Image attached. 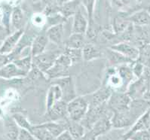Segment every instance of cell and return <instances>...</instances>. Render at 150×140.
Listing matches in <instances>:
<instances>
[{
    "label": "cell",
    "mask_w": 150,
    "mask_h": 140,
    "mask_svg": "<svg viewBox=\"0 0 150 140\" xmlns=\"http://www.w3.org/2000/svg\"><path fill=\"white\" fill-rule=\"evenodd\" d=\"M63 99V92L60 86L54 83L48 88L46 96V111L49 110L54 103Z\"/></svg>",
    "instance_id": "obj_15"
},
{
    "label": "cell",
    "mask_w": 150,
    "mask_h": 140,
    "mask_svg": "<svg viewBox=\"0 0 150 140\" xmlns=\"http://www.w3.org/2000/svg\"><path fill=\"white\" fill-rule=\"evenodd\" d=\"M149 82L144 77H141L135 81H133L127 87L126 92L132 99V100L141 99L145 93L149 90Z\"/></svg>",
    "instance_id": "obj_6"
},
{
    "label": "cell",
    "mask_w": 150,
    "mask_h": 140,
    "mask_svg": "<svg viewBox=\"0 0 150 140\" xmlns=\"http://www.w3.org/2000/svg\"><path fill=\"white\" fill-rule=\"evenodd\" d=\"M132 99L130 97L127 92H118L113 91L107 103L108 108L112 112H121L128 109Z\"/></svg>",
    "instance_id": "obj_4"
},
{
    "label": "cell",
    "mask_w": 150,
    "mask_h": 140,
    "mask_svg": "<svg viewBox=\"0 0 150 140\" xmlns=\"http://www.w3.org/2000/svg\"><path fill=\"white\" fill-rule=\"evenodd\" d=\"M64 53L70 58L72 63L80 62L83 60L82 56V49H76V48H66L64 50Z\"/></svg>",
    "instance_id": "obj_31"
},
{
    "label": "cell",
    "mask_w": 150,
    "mask_h": 140,
    "mask_svg": "<svg viewBox=\"0 0 150 140\" xmlns=\"http://www.w3.org/2000/svg\"><path fill=\"white\" fill-rule=\"evenodd\" d=\"M5 127L6 129V136L9 140H18L20 129L19 126L14 121L12 117L6 119Z\"/></svg>",
    "instance_id": "obj_24"
},
{
    "label": "cell",
    "mask_w": 150,
    "mask_h": 140,
    "mask_svg": "<svg viewBox=\"0 0 150 140\" xmlns=\"http://www.w3.org/2000/svg\"><path fill=\"white\" fill-rule=\"evenodd\" d=\"M54 84H58L63 92V100L67 103L76 97L74 84L72 78L69 76L54 79Z\"/></svg>",
    "instance_id": "obj_7"
},
{
    "label": "cell",
    "mask_w": 150,
    "mask_h": 140,
    "mask_svg": "<svg viewBox=\"0 0 150 140\" xmlns=\"http://www.w3.org/2000/svg\"><path fill=\"white\" fill-rule=\"evenodd\" d=\"M67 130L69 132L75 140H79L85 134V127L79 121H72L68 118L67 120Z\"/></svg>",
    "instance_id": "obj_18"
},
{
    "label": "cell",
    "mask_w": 150,
    "mask_h": 140,
    "mask_svg": "<svg viewBox=\"0 0 150 140\" xmlns=\"http://www.w3.org/2000/svg\"><path fill=\"white\" fill-rule=\"evenodd\" d=\"M12 62L16 64L18 68L21 69L22 71L27 75L32 70L33 66V57L31 53H30L27 56L19 57Z\"/></svg>",
    "instance_id": "obj_25"
},
{
    "label": "cell",
    "mask_w": 150,
    "mask_h": 140,
    "mask_svg": "<svg viewBox=\"0 0 150 140\" xmlns=\"http://www.w3.org/2000/svg\"><path fill=\"white\" fill-rule=\"evenodd\" d=\"M23 35V31L22 30H17L16 32L8 36L2 42L0 52L1 54H8L14 51L16 48L18 42Z\"/></svg>",
    "instance_id": "obj_13"
},
{
    "label": "cell",
    "mask_w": 150,
    "mask_h": 140,
    "mask_svg": "<svg viewBox=\"0 0 150 140\" xmlns=\"http://www.w3.org/2000/svg\"><path fill=\"white\" fill-rule=\"evenodd\" d=\"M84 5L87 9V13L89 19V26L94 25V20H93V14H94V3L95 0H84Z\"/></svg>",
    "instance_id": "obj_33"
},
{
    "label": "cell",
    "mask_w": 150,
    "mask_h": 140,
    "mask_svg": "<svg viewBox=\"0 0 150 140\" xmlns=\"http://www.w3.org/2000/svg\"><path fill=\"white\" fill-rule=\"evenodd\" d=\"M56 1L58 2V3L61 4V5H64V4L67 3V2H70V1H72V0H56Z\"/></svg>",
    "instance_id": "obj_42"
},
{
    "label": "cell",
    "mask_w": 150,
    "mask_h": 140,
    "mask_svg": "<svg viewBox=\"0 0 150 140\" xmlns=\"http://www.w3.org/2000/svg\"><path fill=\"white\" fill-rule=\"evenodd\" d=\"M113 5L118 8H122L124 6H127L131 0H112Z\"/></svg>",
    "instance_id": "obj_39"
},
{
    "label": "cell",
    "mask_w": 150,
    "mask_h": 140,
    "mask_svg": "<svg viewBox=\"0 0 150 140\" xmlns=\"http://www.w3.org/2000/svg\"><path fill=\"white\" fill-rule=\"evenodd\" d=\"M0 75L2 79L6 80L15 79V78L27 76V74H25L21 69H19L14 62L9 63L6 64V66L1 67Z\"/></svg>",
    "instance_id": "obj_14"
},
{
    "label": "cell",
    "mask_w": 150,
    "mask_h": 140,
    "mask_svg": "<svg viewBox=\"0 0 150 140\" xmlns=\"http://www.w3.org/2000/svg\"><path fill=\"white\" fill-rule=\"evenodd\" d=\"M12 117L14 118V121L16 122L19 127L21 129H27L28 131H31L32 127L33 125L30 124V121L27 120V118L23 115V114L17 112V113H14L12 115Z\"/></svg>",
    "instance_id": "obj_30"
},
{
    "label": "cell",
    "mask_w": 150,
    "mask_h": 140,
    "mask_svg": "<svg viewBox=\"0 0 150 140\" xmlns=\"http://www.w3.org/2000/svg\"><path fill=\"white\" fill-rule=\"evenodd\" d=\"M99 137H100L101 140H111L110 138H108V137L103 136H99Z\"/></svg>",
    "instance_id": "obj_43"
},
{
    "label": "cell",
    "mask_w": 150,
    "mask_h": 140,
    "mask_svg": "<svg viewBox=\"0 0 150 140\" xmlns=\"http://www.w3.org/2000/svg\"><path fill=\"white\" fill-rule=\"evenodd\" d=\"M88 22L86 18L84 17L81 11L79 9L77 12L75 14L73 26H72V33L84 34L88 30Z\"/></svg>",
    "instance_id": "obj_19"
},
{
    "label": "cell",
    "mask_w": 150,
    "mask_h": 140,
    "mask_svg": "<svg viewBox=\"0 0 150 140\" xmlns=\"http://www.w3.org/2000/svg\"><path fill=\"white\" fill-rule=\"evenodd\" d=\"M148 9H149V11H150V6H149V8H148Z\"/></svg>",
    "instance_id": "obj_44"
},
{
    "label": "cell",
    "mask_w": 150,
    "mask_h": 140,
    "mask_svg": "<svg viewBox=\"0 0 150 140\" xmlns=\"http://www.w3.org/2000/svg\"><path fill=\"white\" fill-rule=\"evenodd\" d=\"M46 36L48 38L49 41L54 43L55 44H60L63 42L64 37V27L62 23L54 25L53 27L49 28L47 31Z\"/></svg>",
    "instance_id": "obj_20"
},
{
    "label": "cell",
    "mask_w": 150,
    "mask_h": 140,
    "mask_svg": "<svg viewBox=\"0 0 150 140\" xmlns=\"http://www.w3.org/2000/svg\"><path fill=\"white\" fill-rule=\"evenodd\" d=\"M81 0H72L70 2H68L67 3L64 4L61 7V13L64 17L71 16L72 14H75L77 12V8L79 6V4L80 3Z\"/></svg>",
    "instance_id": "obj_28"
},
{
    "label": "cell",
    "mask_w": 150,
    "mask_h": 140,
    "mask_svg": "<svg viewBox=\"0 0 150 140\" xmlns=\"http://www.w3.org/2000/svg\"><path fill=\"white\" fill-rule=\"evenodd\" d=\"M18 140H36L30 131L24 129H20Z\"/></svg>",
    "instance_id": "obj_37"
},
{
    "label": "cell",
    "mask_w": 150,
    "mask_h": 140,
    "mask_svg": "<svg viewBox=\"0 0 150 140\" xmlns=\"http://www.w3.org/2000/svg\"><path fill=\"white\" fill-rule=\"evenodd\" d=\"M112 92L111 89L103 85L94 94L85 97L88 99L90 106H98L107 103Z\"/></svg>",
    "instance_id": "obj_8"
},
{
    "label": "cell",
    "mask_w": 150,
    "mask_h": 140,
    "mask_svg": "<svg viewBox=\"0 0 150 140\" xmlns=\"http://www.w3.org/2000/svg\"><path fill=\"white\" fill-rule=\"evenodd\" d=\"M110 48L120 53L132 61H137L140 54V49L127 42H120L113 44Z\"/></svg>",
    "instance_id": "obj_10"
},
{
    "label": "cell",
    "mask_w": 150,
    "mask_h": 140,
    "mask_svg": "<svg viewBox=\"0 0 150 140\" xmlns=\"http://www.w3.org/2000/svg\"><path fill=\"white\" fill-rule=\"evenodd\" d=\"M128 140H150V129L136 132L129 138Z\"/></svg>",
    "instance_id": "obj_35"
},
{
    "label": "cell",
    "mask_w": 150,
    "mask_h": 140,
    "mask_svg": "<svg viewBox=\"0 0 150 140\" xmlns=\"http://www.w3.org/2000/svg\"><path fill=\"white\" fill-rule=\"evenodd\" d=\"M129 19H125L123 18H116L114 20L113 28L116 34H121L125 32L129 27Z\"/></svg>",
    "instance_id": "obj_32"
},
{
    "label": "cell",
    "mask_w": 150,
    "mask_h": 140,
    "mask_svg": "<svg viewBox=\"0 0 150 140\" xmlns=\"http://www.w3.org/2000/svg\"><path fill=\"white\" fill-rule=\"evenodd\" d=\"M112 115L113 113L110 114V115H105L101 117L97 122H95V124L91 127L89 130L97 137L103 136L105 133L110 131L111 128H112L111 122Z\"/></svg>",
    "instance_id": "obj_12"
},
{
    "label": "cell",
    "mask_w": 150,
    "mask_h": 140,
    "mask_svg": "<svg viewBox=\"0 0 150 140\" xmlns=\"http://www.w3.org/2000/svg\"><path fill=\"white\" fill-rule=\"evenodd\" d=\"M106 54H107L108 61L111 64V66L117 67V66H120L125 64H131L134 62L121 54L120 53L113 51L111 48H108L106 50Z\"/></svg>",
    "instance_id": "obj_17"
},
{
    "label": "cell",
    "mask_w": 150,
    "mask_h": 140,
    "mask_svg": "<svg viewBox=\"0 0 150 140\" xmlns=\"http://www.w3.org/2000/svg\"><path fill=\"white\" fill-rule=\"evenodd\" d=\"M62 53H59L58 51H45L42 54L33 57V65L45 75L54 65L55 62Z\"/></svg>",
    "instance_id": "obj_3"
},
{
    "label": "cell",
    "mask_w": 150,
    "mask_h": 140,
    "mask_svg": "<svg viewBox=\"0 0 150 140\" xmlns=\"http://www.w3.org/2000/svg\"><path fill=\"white\" fill-rule=\"evenodd\" d=\"M11 18L13 27L16 29L17 30H21L23 23V14L21 9L20 8H14V10H13L12 11V14H11Z\"/></svg>",
    "instance_id": "obj_29"
},
{
    "label": "cell",
    "mask_w": 150,
    "mask_h": 140,
    "mask_svg": "<svg viewBox=\"0 0 150 140\" xmlns=\"http://www.w3.org/2000/svg\"><path fill=\"white\" fill-rule=\"evenodd\" d=\"M67 104L68 103L64 100H60L52 106L51 108L47 112L50 121H64L69 118L68 117V111H67Z\"/></svg>",
    "instance_id": "obj_9"
},
{
    "label": "cell",
    "mask_w": 150,
    "mask_h": 140,
    "mask_svg": "<svg viewBox=\"0 0 150 140\" xmlns=\"http://www.w3.org/2000/svg\"><path fill=\"white\" fill-rule=\"evenodd\" d=\"M68 119V118H67ZM60 121H48V122L44 123L43 126L48 129V131L53 135L55 138L60 136L62 133L67 130V120Z\"/></svg>",
    "instance_id": "obj_21"
},
{
    "label": "cell",
    "mask_w": 150,
    "mask_h": 140,
    "mask_svg": "<svg viewBox=\"0 0 150 140\" xmlns=\"http://www.w3.org/2000/svg\"><path fill=\"white\" fill-rule=\"evenodd\" d=\"M89 105L85 96H76L67 104L68 117L72 121L81 122L88 112Z\"/></svg>",
    "instance_id": "obj_1"
},
{
    "label": "cell",
    "mask_w": 150,
    "mask_h": 140,
    "mask_svg": "<svg viewBox=\"0 0 150 140\" xmlns=\"http://www.w3.org/2000/svg\"><path fill=\"white\" fill-rule=\"evenodd\" d=\"M66 48H76V49H82L85 46V40L84 35L78 33H72L69 39H67L65 43Z\"/></svg>",
    "instance_id": "obj_26"
},
{
    "label": "cell",
    "mask_w": 150,
    "mask_h": 140,
    "mask_svg": "<svg viewBox=\"0 0 150 140\" xmlns=\"http://www.w3.org/2000/svg\"><path fill=\"white\" fill-rule=\"evenodd\" d=\"M33 24L36 27H42L46 23V18L42 14H35L32 18Z\"/></svg>",
    "instance_id": "obj_36"
},
{
    "label": "cell",
    "mask_w": 150,
    "mask_h": 140,
    "mask_svg": "<svg viewBox=\"0 0 150 140\" xmlns=\"http://www.w3.org/2000/svg\"><path fill=\"white\" fill-rule=\"evenodd\" d=\"M137 120V117L128 108L121 112H113L111 118L112 126L114 129H122L132 126Z\"/></svg>",
    "instance_id": "obj_5"
},
{
    "label": "cell",
    "mask_w": 150,
    "mask_h": 140,
    "mask_svg": "<svg viewBox=\"0 0 150 140\" xmlns=\"http://www.w3.org/2000/svg\"><path fill=\"white\" fill-rule=\"evenodd\" d=\"M30 133L36 140H55L56 138L46 129L42 124L33 125Z\"/></svg>",
    "instance_id": "obj_22"
},
{
    "label": "cell",
    "mask_w": 150,
    "mask_h": 140,
    "mask_svg": "<svg viewBox=\"0 0 150 140\" xmlns=\"http://www.w3.org/2000/svg\"><path fill=\"white\" fill-rule=\"evenodd\" d=\"M79 140H97V137L95 136L90 130H88V131L85 133L83 136Z\"/></svg>",
    "instance_id": "obj_40"
},
{
    "label": "cell",
    "mask_w": 150,
    "mask_h": 140,
    "mask_svg": "<svg viewBox=\"0 0 150 140\" xmlns=\"http://www.w3.org/2000/svg\"><path fill=\"white\" fill-rule=\"evenodd\" d=\"M48 41L49 39L46 35H39L34 38L30 49V53L33 57L42 54L45 51Z\"/></svg>",
    "instance_id": "obj_16"
},
{
    "label": "cell",
    "mask_w": 150,
    "mask_h": 140,
    "mask_svg": "<svg viewBox=\"0 0 150 140\" xmlns=\"http://www.w3.org/2000/svg\"><path fill=\"white\" fill-rule=\"evenodd\" d=\"M82 56L85 61H91L102 57V53L94 44H85L82 48Z\"/></svg>",
    "instance_id": "obj_23"
},
{
    "label": "cell",
    "mask_w": 150,
    "mask_h": 140,
    "mask_svg": "<svg viewBox=\"0 0 150 140\" xmlns=\"http://www.w3.org/2000/svg\"><path fill=\"white\" fill-rule=\"evenodd\" d=\"M129 20L137 25L150 24V14L146 11H140L133 14Z\"/></svg>",
    "instance_id": "obj_27"
},
{
    "label": "cell",
    "mask_w": 150,
    "mask_h": 140,
    "mask_svg": "<svg viewBox=\"0 0 150 140\" xmlns=\"http://www.w3.org/2000/svg\"><path fill=\"white\" fill-rule=\"evenodd\" d=\"M142 99H143L145 101H146L147 103H149L150 104V90H148L145 93V94L143 95Z\"/></svg>",
    "instance_id": "obj_41"
},
{
    "label": "cell",
    "mask_w": 150,
    "mask_h": 140,
    "mask_svg": "<svg viewBox=\"0 0 150 140\" xmlns=\"http://www.w3.org/2000/svg\"><path fill=\"white\" fill-rule=\"evenodd\" d=\"M72 64L70 58L63 52L58 57L54 65L45 75L49 79L54 80L69 76V68Z\"/></svg>",
    "instance_id": "obj_2"
},
{
    "label": "cell",
    "mask_w": 150,
    "mask_h": 140,
    "mask_svg": "<svg viewBox=\"0 0 150 140\" xmlns=\"http://www.w3.org/2000/svg\"><path fill=\"white\" fill-rule=\"evenodd\" d=\"M55 140H75L73 137L72 136V135L69 133L68 130H66L64 133H62L60 136L57 137Z\"/></svg>",
    "instance_id": "obj_38"
},
{
    "label": "cell",
    "mask_w": 150,
    "mask_h": 140,
    "mask_svg": "<svg viewBox=\"0 0 150 140\" xmlns=\"http://www.w3.org/2000/svg\"><path fill=\"white\" fill-rule=\"evenodd\" d=\"M150 129V108L143 114L132 125V127L122 136V140H128L129 138L137 131Z\"/></svg>",
    "instance_id": "obj_11"
},
{
    "label": "cell",
    "mask_w": 150,
    "mask_h": 140,
    "mask_svg": "<svg viewBox=\"0 0 150 140\" xmlns=\"http://www.w3.org/2000/svg\"><path fill=\"white\" fill-rule=\"evenodd\" d=\"M131 68H132L133 72H134L135 77H137V78L143 77L145 69H146V66L144 64L139 62V61H136L133 63H131Z\"/></svg>",
    "instance_id": "obj_34"
}]
</instances>
